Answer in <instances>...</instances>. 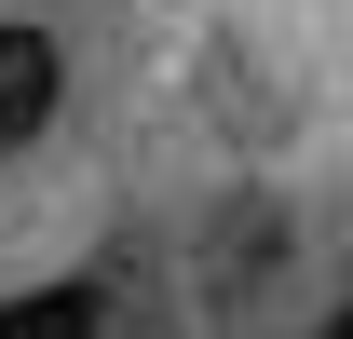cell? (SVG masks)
Masks as SVG:
<instances>
[{"label": "cell", "instance_id": "6da1fadb", "mask_svg": "<svg viewBox=\"0 0 353 339\" xmlns=\"http://www.w3.org/2000/svg\"><path fill=\"white\" fill-rule=\"evenodd\" d=\"M54 109H68V54H54V28L0 14V163H14V150H41Z\"/></svg>", "mask_w": 353, "mask_h": 339}, {"label": "cell", "instance_id": "3957f363", "mask_svg": "<svg viewBox=\"0 0 353 339\" xmlns=\"http://www.w3.org/2000/svg\"><path fill=\"white\" fill-rule=\"evenodd\" d=\"M326 339H353V312H326Z\"/></svg>", "mask_w": 353, "mask_h": 339}, {"label": "cell", "instance_id": "7a4b0ae2", "mask_svg": "<svg viewBox=\"0 0 353 339\" xmlns=\"http://www.w3.org/2000/svg\"><path fill=\"white\" fill-rule=\"evenodd\" d=\"M0 339H109V285H95V271L14 285V298H0Z\"/></svg>", "mask_w": 353, "mask_h": 339}]
</instances>
